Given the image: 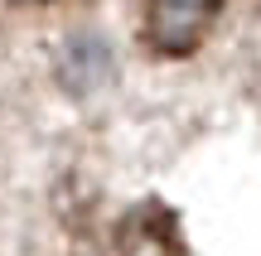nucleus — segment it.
I'll list each match as a JSON object with an SVG mask.
<instances>
[{"mask_svg": "<svg viewBox=\"0 0 261 256\" xmlns=\"http://www.w3.org/2000/svg\"><path fill=\"white\" fill-rule=\"evenodd\" d=\"M223 0H145V44L165 58H189L208 39Z\"/></svg>", "mask_w": 261, "mask_h": 256, "instance_id": "f257e3e1", "label": "nucleus"}, {"mask_svg": "<svg viewBox=\"0 0 261 256\" xmlns=\"http://www.w3.org/2000/svg\"><path fill=\"white\" fill-rule=\"evenodd\" d=\"M58 87L73 97H92L97 87L112 82L116 63H112V44L97 34H73L63 48H58Z\"/></svg>", "mask_w": 261, "mask_h": 256, "instance_id": "f03ea898", "label": "nucleus"}, {"mask_svg": "<svg viewBox=\"0 0 261 256\" xmlns=\"http://www.w3.org/2000/svg\"><path fill=\"white\" fill-rule=\"evenodd\" d=\"M15 5H44V0H15Z\"/></svg>", "mask_w": 261, "mask_h": 256, "instance_id": "7ed1b4c3", "label": "nucleus"}]
</instances>
